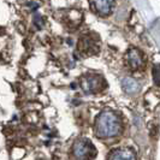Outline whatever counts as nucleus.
Segmentation results:
<instances>
[{
  "label": "nucleus",
  "instance_id": "423d86ee",
  "mask_svg": "<svg viewBox=\"0 0 160 160\" xmlns=\"http://www.w3.org/2000/svg\"><path fill=\"white\" fill-rule=\"evenodd\" d=\"M78 49L81 53H83L86 56H92V54L98 53L99 46L94 41V39H92L89 36H82L78 41Z\"/></svg>",
  "mask_w": 160,
  "mask_h": 160
},
{
  "label": "nucleus",
  "instance_id": "20e7f679",
  "mask_svg": "<svg viewBox=\"0 0 160 160\" xmlns=\"http://www.w3.org/2000/svg\"><path fill=\"white\" fill-rule=\"evenodd\" d=\"M93 11L100 16H108L113 10L114 0H89Z\"/></svg>",
  "mask_w": 160,
  "mask_h": 160
},
{
  "label": "nucleus",
  "instance_id": "f03ea898",
  "mask_svg": "<svg viewBox=\"0 0 160 160\" xmlns=\"http://www.w3.org/2000/svg\"><path fill=\"white\" fill-rule=\"evenodd\" d=\"M72 154L76 160H93L96 155V149L88 138L82 137L75 141L72 146Z\"/></svg>",
  "mask_w": 160,
  "mask_h": 160
},
{
  "label": "nucleus",
  "instance_id": "7ed1b4c3",
  "mask_svg": "<svg viewBox=\"0 0 160 160\" xmlns=\"http://www.w3.org/2000/svg\"><path fill=\"white\" fill-rule=\"evenodd\" d=\"M82 89L87 94H94L99 93L105 88V80L100 75H87L82 78Z\"/></svg>",
  "mask_w": 160,
  "mask_h": 160
},
{
  "label": "nucleus",
  "instance_id": "0eeeda50",
  "mask_svg": "<svg viewBox=\"0 0 160 160\" xmlns=\"http://www.w3.org/2000/svg\"><path fill=\"white\" fill-rule=\"evenodd\" d=\"M108 160H137L136 153L130 148H116L108 154Z\"/></svg>",
  "mask_w": 160,
  "mask_h": 160
},
{
  "label": "nucleus",
  "instance_id": "f257e3e1",
  "mask_svg": "<svg viewBox=\"0 0 160 160\" xmlns=\"http://www.w3.org/2000/svg\"><path fill=\"white\" fill-rule=\"evenodd\" d=\"M122 120L113 111L101 112L95 120V134L100 138H111L122 132Z\"/></svg>",
  "mask_w": 160,
  "mask_h": 160
},
{
  "label": "nucleus",
  "instance_id": "1a4fd4ad",
  "mask_svg": "<svg viewBox=\"0 0 160 160\" xmlns=\"http://www.w3.org/2000/svg\"><path fill=\"white\" fill-rule=\"evenodd\" d=\"M153 78H154V83L159 86V65H155L153 69Z\"/></svg>",
  "mask_w": 160,
  "mask_h": 160
},
{
  "label": "nucleus",
  "instance_id": "6e6552de",
  "mask_svg": "<svg viewBox=\"0 0 160 160\" xmlns=\"http://www.w3.org/2000/svg\"><path fill=\"white\" fill-rule=\"evenodd\" d=\"M122 88L127 94L134 95L137 94L140 90V83L132 77H124L122 80Z\"/></svg>",
  "mask_w": 160,
  "mask_h": 160
},
{
  "label": "nucleus",
  "instance_id": "39448f33",
  "mask_svg": "<svg viewBox=\"0 0 160 160\" xmlns=\"http://www.w3.org/2000/svg\"><path fill=\"white\" fill-rule=\"evenodd\" d=\"M127 63L130 66V69L132 70H138L142 68L144 60H143V54L140 49L137 48H130L127 52Z\"/></svg>",
  "mask_w": 160,
  "mask_h": 160
}]
</instances>
